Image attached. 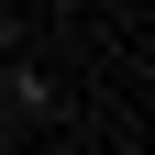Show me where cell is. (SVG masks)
<instances>
[{
	"label": "cell",
	"mask_w": 155,
	"mask_h": 155,
	"mask_svg": "<svg viewBox=\"0 0 155 155\" xmlns=\"http://www.w3.org/2000/svg\"><path fill=\"white\" fill-rule=\"evenodd\" d=\"M0 111H11V122H22V133L67 111V89H55V67H45V55H33V45L11 55V67H0Z\"/></svg>",
	"instance_id": "1"
},
{
	"label": "cell",
	"mask_w": 155,
	"mask_h": 155,
	"mask_svg": "<svg viewBox=\"0 0 155 155\" xmlns=\"http://www.w3.org/2000/svg\"><path fill=\"white\" fill-rule=\"evenodd\" d=\"M22 45H33V11H0V67H11Z\"/></svg>",
	"instance_id": "2"
},
{
	"label": "cell",
	"mask_w": 155,
	"mask_h": 155,
	"mask_svg": "<svg viewBox=\"0 0 155 155\" xmlns=\"http://www.w3.org/2000/svg\"><path fill=\"white\" fill-rule=\"evenodd\" d=\"M11 155H78V144H67V133L45 122V133H22V144H11Z\"/></svg>",
	"instance_id": "3"
},
{
	"label": "cell",
	"mask_w": 155,
	"mask_h": 155,
	"mask_svg": "<svg viewBox=\"0 0 155 155\" xmlns=\"http://www.w3.org/2000/svg\"><path fill=\"white\" fill-rule=\"evenodd\" d=\"M11 144H22V122H11V111H0V155H11Z\"/></svg>",
	"instance_id": "4"
},
{
	"label": "cell",
	"mask_w": 155,
	"mask_h": 155,
	"mask_svg": "<svg viewBox=\"0 0 155 155\" xmlns=\"http://www.w3.org/2000/svg\"><path fill=\"white\" fill-rule=\"evenodd\" d=\"M0 11H33V0H0Z\"/></svg>",
	"instance_id": "5"
}]
</instances>
